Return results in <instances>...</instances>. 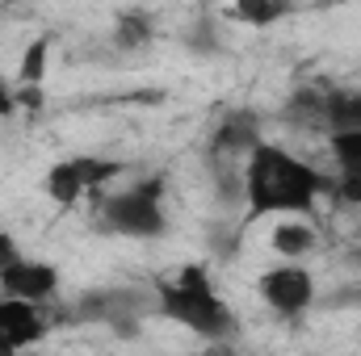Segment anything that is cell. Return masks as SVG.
Masks as SVG:
<instances>
[{"mask_svg": "<svg viewBox=\"0 0 361 356\" xmlns=\"http://www.w3.org/2000/svg\"><path fill=\"white\" fill-rule=\"evenodd\" d=\"M324 126L328 130H361V89H328Z\"/></svg>", "mask_w": 361, "mask_h": 356, "instance_id": "11", "label": "cell"}, {"mask_svg": "<svg viewBox=\"0 0 361 356\" xmlns=\"http://www.w3.org/2000/svg\"><path fill=\"white\" fill-rule=\"evenodd\" d=\"M257 293L281 319H298L315 306V276L302 265H277L257 276Z\"/></svg>", "mask_w": 361, "mask_h": 356, "instance_id": "4", "label": "cell"}, {"mask_svg": "<svg viewBox=\"0 0 361 356\" xmlns=\"http://www.w3.org/2000/svg\"><path fill=\"white\" fill-rule=\"evenodd\" d=\"M156 314L169 323H180L185 331H193L202 340H214V344L235 340V331H240L235 310L210 285L206 265H185L173 281H164L156 289Z\"/></svg>", "mask_w": 361, "mask_h": 356, "instance_id": "2", "label": "cell"}, {"mask_svg": "<svg viewBox=\"0 0 361 356\" xmlns=\"http://www.w3.org/2000/svg\"><path fill=\"white\" fill-rule=\"evenodd\" d=\"M269 248L286 260H298V256H307L315 248V231L307 222H294V214H286V222H277L269 231Z\"/></svg>", "mask_w": 361, "mask_h": 356, "instance_id": "10", "label": "cell"}, {"mask_svg": "<svg viewBox=\"0 0 361 356\" xmlns=\"http://www.w3.org/2000/svg\"><path fill=\"white\" fill-rule=\"evenodd\" d=\"M328 151L341 172L361 177V130H328Z\"/></svg>", "mask_w": 361, "mask_h": 356, "instance_id": "14", "label": "cell"}, {"mask_svg": "<svg viewBox=\"0 0 361 356\" xmlns=\"http://www.w3.org/2000/svg\"><path fill=\"white\" fill-rule=\"evenodd\" d=\"M101 231L126 235V239H160L169 231L164 214V177L139 180L130 189H118L101 201Z\"/></svg>", "mask_w": 361, "mask_h": 356, "instance_id": "3", "label": "cell"}, {"mask_svg": "<svg viewBox=\"0 0 361 356\" xmlns=\"http://www.w3.org/2000/svg\"><path fill=\"white\" fill-rule=\"evenodd\" d=\"M231 13H235V21H244L252 30H269L286 13V4H277V0H231Z\"/></svg>", "mask_w": 361, "mask_h": 356, "instance_id": "15", "label": "cell"}, {"mask_svg": "<svg viewBox=\"0 0 361 356\" xmlns=\"http://www.w3.org/2000/svg\"><path fill=\"white\" fill-rule=\"evenodd\" d=\"M42 189H47V197H51L59 210H72V205L89 193V189H85V177H80L76 155H72V160L51 164V168H47V177H42Z\"/></svg>", "mask_w": 361, "mask_h": 356, "instance_id": "8", "label": "cell"}, {"mask_svg": "<svg viewBox=\"0 0 361 356\" xmlns=\"http://www.w3.org/2000/svg\"><path fill=\"white\" fill-rule=\"evenodd\" d=\"M13 113H17V92L0 80V117H13Z\"/></svg>", "mask_w": 361, "mask_h": 356, "instance_id": "20", "label": "cell"}, {"mask_svg": "<svg viewBox=\"0 0 361 356\" xmlns=\"http://www.w3.org/2000/svg\"><path fill=\"white\" fill-rule=\"evenodd\" d=\"M152 38H156V25H152V17L143 8H130V13H122L114 21V46L118 51H143Z\"/></svg>", "mask_w": 361, "mask_h": 356, "instance_id": "12", "label": "cell"}, {"mask_svg": "<svg viewBox=\"0 0 361 356\" xmlns=\"http://www.w3.org/2000/svg\"><path fill=\"white\" fill-rule=\"evenodd\" d=\"M4 4H13V0H4Z\"/></svg>", "mask_w": 361, "mask_h": 356, "instance_id": "22", "label": "cell"}, {"mask_svg": "<svg viewBox=\"0 0 361 356\" xmlns=\"http://www.w3.org/2000/svg\"><path fill=\"white\" fill-rule=\"evenodd\" d=\"M47 319H42V302H30V298H13V293H0V331L13 348H34L42 344L47 336Z\"/></svg>", "mask_w": 361, "mask_h": 356, "instance_id": "6", "label": "cell"}, {"mask_svg": "<svg viewBox=\"0 0 361 356\" xmlns=\"http://www.w3.org/2000/svg\"><path fill=\"white\" fill-rule=\"evenodd\" d=\"M332 193L345 205H361V177L357 172H341V180H332Z\"/></svg>", "mask_w": 361, "mask_h": 356, "instance_id": "17", "label": "cell"}, {"mask_svg": "<svg viewBox=\"0 0 361 356\" xmlns=\"http://www.w3.org/2000/svg\"><path fill=\"white\" fill-rule=\"evenodd\" d=\"M277 4H286V8H290V0H277Z\"/></svg>", "mask_w": 361, "mask_h": 356, "instance_id": "21", "label": "cell"}, {"mask_svg": "<svg viewBox=\"0 0 361 356\" xmlns=\"http://www.w3.org/2000/svg\"><path fill=\"white\" fill-rule=\"evenodd\" d=\"M0 293L30 298V302H51L59 293V268L47 260H25L17 256L13 265L0 272Z\"/></svg>", "mask_w": 361, "mask_h": 356, "instance_id": "5", "label": "cell"}, {"mask_svg": "<svg viewBox=\"0 0 361 356\" xmlns=\"http://www.w3.org/2000/svg\"><path fill=\"white\" fill-rule=\"evenodd\" d=\"M51 46H55L51 34L30 38V46L21 51V63H17V84H47V72H51Z\"/></svg>", "mask_w": 361, "mask_h": 356, "instance_id": "13", "label": "cell"}, {"mask_svg": "<svg viewBox=\"0 0 361 356\" xmlns=\"http://www.w3.org/2000/svg\"><path fill=\"white\" fill-rule=\"evenodd\" d=\"M76 164H80V177H85V189H89V193H101L109 180L122 177V164H118V160H101V155H76Z\"/></svg>", "mask_w": 361, "mask_h": 356, "instance_id": "16", "label": "cell"}, {"mask_svg": "<svg viewBox=\"0 0 361 356\" xmlns=\"http://www.w3.org/2000/svg\"><path fill=\"white\" fill-rule=\"evenodd\" d=\"M17 92V109H30V113H38L42 105H47V92H42V84H21Z\"/></svg>", "mask_w": 361, "mask_h": 356, "instance_id": "18", "label": "cell"}, {"mask_svg": "<svg viewBox=\"0 0 361 356\" xmlns=\"http://www.w3.org/2000/svg\"><path fill=\"white\" fill-rule=\"evenodd\" d=\"M257 143H261V113L257 109H231L210 134V155H219V160L248 155Z\"/></svg>", "mask_w": 361, "mask_h": 356, "instance_id": "7", "label": "cell"}, {"mask_svg": "<svg viewBox=\"0 0 361 356\" xmlns=\"http://www.w3.org/2000/svg\"><path fill=\"white\" fill-rule=\"evenodd\" d=\"M244 214L248 222H261V218H307L315 214V201L319 193L332 189V180L324 177L319 168H311L307 160L290 155L286 147L277 143H257L248 155H244Z\"/></svg>", "mask_w": 361, "mask_h": 356, "instance_id": "1", "label": "cell"}, {"mask_svg": "<svg viewBox=\"0 0 361 356\" xmlns=\"http://www.w3.org/2000/svg\"><path fill=\"white\" fill-rule=\"evenodd\" d=\"M324 105H328V89H315V84H302V89L290 92L281 117L290 126H324Z\"/></svg>", "mask_w": 361, "mask_h": 356, "instance_id": "9", "label": "cell"}, {"mask_svg": "<svg viewBox=\"0 0 361 356\" xmlns=\"http://www.w3.org/2000/svg\"><path fill=\"white\" fill-rule=\"evenodd\" d=\"M17 256H21V243H17V239H13L8 231H0V272H4V268L13 265Z\"/></svg>", "mask_w": 361, "mask_h": 356, "instance_id": "19", "label": "cell"}]
</instances>
